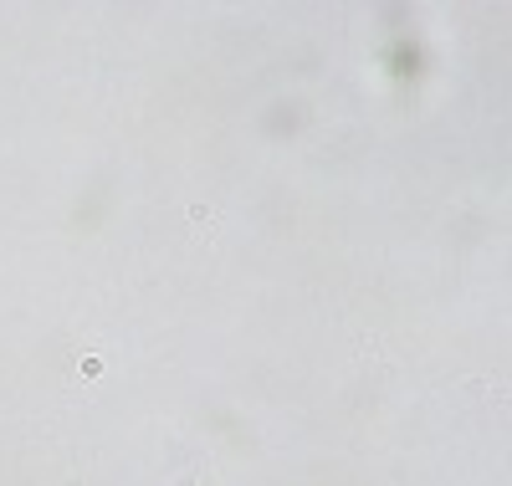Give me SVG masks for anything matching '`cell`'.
<instances>
[{"label":"cell","mask_w":512,"mask_h":486,"mask_svg":"<svg viewBox=\"0 0 512 486\" xmlns=\"http://www.w3.org/2000/svg\"><path fill=\"white\" fill-rule=\"evenodd\" d=\"M190 220H195V226H216V210H205V205H190Z\"/></svg>","instance_id":"6da1fadb"}]
</instances>
